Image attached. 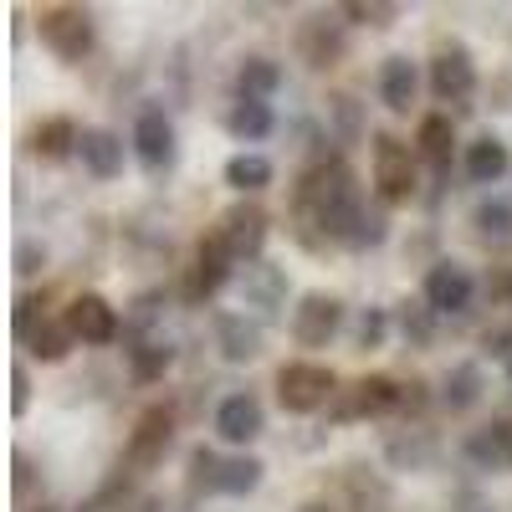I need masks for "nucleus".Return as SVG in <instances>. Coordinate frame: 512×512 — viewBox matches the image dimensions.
Instances as JSON below:
<instances>
[{
	"label": "nucleus",
	"mask_w": 512,
	"mask_h": 512,
	"mask_svg": "<svg viewBox=\"0 0 512 512\" xmlns=\"http://www.w3.org/2000/svg\"><path fill=\"white\" fill-rule=\"evenodd\" d=\"M11 262H16V277H36L41 267H47V246H41V241H16V256H11Z\"/></svg>",
	"instance_id": "obj_41"
},
{
	"label": "nucleus",
	"mask_w": 512,
	"mask_h": 512,
	"mask_svg": "<svg viewBox=\"0 0 512 512\" xmlns=\"http://www.w3.org/2000/svg\"><path fill=\"white\" fill-rule=\"evenodd\" d=\"M420 297L441 318H461L466 308H472V297H477V277L466 272L461 262H436L431 272H425V292Z\"/></svg>",
	"instance_id": "obj_12"
},
{
	"label": "nucleus",
	"mask_w": 512,
	"mask_h": 512,
	"mask_svg": "<svg viewBox=\"0 0 512 512\" xmlns=\"http://www.w3.org/2000/svg\"><path fill=\"white\" fill-rule=\"evenodd\" d=\"M461 456L472 461L477 472H512V420L477 425V431L461 441Z\"/></svg>",
	"instance_id": "obj_18"
},
{
	"label": "nucleus",
	"mask_w": 512,
	"mask_h": 512,
	"mask_svg": "<svg viewBox=\"0 0 512 512\" xmlns=\"http://www.w3.org/2000/svg\"><path fill=\"white\" fill-rule=\"evenodd\" d=\"M507 374H512V359H507Z\"/></svg>",
	"instance_id": "obj_47"
},
{
	"label": "nucleus",
	"mask_w": 512,
	"mask_h": 512,
	"mask_svg": "<svg viewBox=\"0 0 512 512\" xmlns=\"http://www.w3.org/2000/svg\"><path fill=\"white\" fill-rule=\"evenodd\" d=\"M384 236H390V205H369L349 236V251H374V246H384Z\"/></svg>",
	"instance_id": "obj_39"
},
{
	"label": "nucleus",
	"mask_w": 512,
	"mask_h": 512,
	"mask_svg": "<svg viewBox=\"0 0 512 512\" xmlns=\"http://www.w3.org/2000/svg\"><path fill=\"white\" fill-rule=\"evenodd\" d=\"M77 123L72 118H47V123H36L31 128V154L41 159V164H62V159H72L77 154Z\"/></svg>",
	"instance_id": "obj_27"
},
{
	"label": "nucleus",
	"mask_w": 512,
	"mask_h": 512,
	"mask_svg": "<svg viewBox=\"0 0 512 512\" xmlns=\"http://www.w3.org/2000/svg\"><path fill=\"white\" fill-rule=\"evenodd\" d=\"M420 405H425V384H420V379H410V384H405V400H400V410H420Z\"/></svg>",
	"instance_id": "obj_44"
},
{
	"label": "nucleus",
	"mask_w": 512,
	"mask_h": 512,
	"mask_svg": "<svg viewBox=\"0 0 512 512\" xmlns=\"http://www.w3.org/2000/svg\"><path fill=\"white\" fill-rule=\"evenodd\" d=\"M287 328H292V338L303 349H328V338L344 328V303H338L333 292H303Z\"/></svg>",
	"instance_id": "obj_10"
},
{
	"label": "nucleus",
	"mask_w": 512,
	"mask_h": 512,
	"mask_svg": "<svg viewBox=\"0 0 512 512\" xmlns=\"http://www.w3.org/2000/svg\"><path fill=\"white\" fill-rule=\"evenodd\" d=\"M134 154L144 164V175H169L180 159V139H175V118H169L164 108H144L134 118Z\"/></svg>",
	"instance_id": "obj_6"
},
{
	"label": "nucleus",
	"mask_w": 512,
	"mask_h": 512,
	"mask_svg": "<svg viewBox=\"0 0 512 512\" xmlns=\"http://www.w3.org/2000/svg\"><path fill=\"white\" fill-rule=\"evenodd\" d=\"M282 88V62L277 57H262V52H251L236 62V98L241 103H272Z\"/></svg>",
	"instance_id": "obj_21"
},
{
	"label": "nucleus",
	"mask_w": 512,
	"mask_h": 512,
	"mask_svg": "<svg viewBox=\"0 0 512 512\" xmlns=\"http://www.w3.org/2000/svg\"><path fill=\"white\" fill-rule=\"evenodd\" d=\"M241 297H246V308H256L262 318H277L287 308V267L277 262H251L246 277H241Z\"/></svg>",
	"instance_id": "obj_17"
},
{
	"label": "nucleus",
	"mask_w": 512,
	"mask_h": 512,
	"mask_svg": "<svg viewBox=\"0 0 512 512\" xmlns=\"http://www.w3.org/2000/svg\"><path fill=\"white\" fill-rule=\"evenodd\" d=\"M231 267H236L231 246L221 241L216 226H210L200 236V246H195V262H190V277H185V303H205V297H216L231 282Z\"/></svg>",
	"instance_id": "obj_8"
},
{
	"label": "nucleus",
	"mask_w": 512,
	"mask_h": 512,
	"mask_svg": "<svg viewBox=\"0 0 512 512\" xmlns=\"http://www.w3.org/2000/svg\"><path fill=\"white\" fill-rule=\"evenodd\" d=\"M72 349H77V338H72V328L62 318H47V323L31 333V344H26V354L41 359V364H62Z\"/></svg>",
	"instance_id": "obj_31"
},
{
	"label": "nucleus",
	"mask_w": 512,
	"mask_h": 512,
	"mask_svg": "<svg viewBox=\"0 0 512 512\" xmlns=\"http://www.w3.org/2000/svg\"><path fill=\"white\" fill-rule=\"evenodd\" d=\"M328 123H333V134L338 144H359L364 139V108L354 93H328Z\"/></svg>",
	"instance_id": "obj_34"
},
{
	"label": "nucleus",
	"mask_w": 512,
	"mask_h": 512,
	"mask_svg": "<svg viewBox=\"0 0 512 512\" xmlns=\"http://www.w3.org/2000/svg\"><path fill=\"white\" fill-rule=\"evenodd\" d=\"M221 466H226V456H216L210 446H195V451H190V477H185L190 497H200V492H221Z\"/></svg>",
	"instance_id": "obj_37"
},
{
	"label": "nucleus",
	"mask_w": 512,
	"mask_h": 512,
	"mask_svg": "<svg viewBox=\"0 0 512 512\" xmlns=\"http://www.w3.org/2000/svg\"><path fill=\"white\" fill-rule=\"evenodd\" d=\"M492 108H502V113H512V67L492 82Z\"/></svg>",
	"instance_id": "obj_43"
},
{
	"label": "nucleus",
	"mask_w": 512,
	"mask_h": 512,
	"mask_svg": "<svg viewBox=\"0 0 512 512\" xmlns=\"http://www.w3.org/2000/svg\"><path fill=\"white\" fill-rule=\"evenodd\" d=\"M47 323V297L41 292H21L16 297V313H11V328H16V338L21 344H31V333Z\"/></svg>",
	"instance_id": "obj_40"
},
{
	"label": "nucleus",
	"mask_w": 512,
	"mask_h": 512,
	"mask_svg": "<svg viewBox=\"0 0 512 512\" xmlns=\"http://www.w3.org/2000/svg\"><path fill=\"white\" fill-rule=\"evenodd\" d=\"M451 149H456V123L446 113H425L420 128H415V154L431 164V169H446L451 164Z\"/></svg>",
	"instance_id": "obj_26"
},
{
	"label": "nucleus",
	"mask_w": 512,
	"mask_h": 512,
	"mask_svg": "<svg viewBox=\"0 0 512 512\" xmlns=\"http://www.w3.org/2000/svg\"><path fill=\"white\" fill-rule=\"evenodd\" d=\"M461 169H466L472 185H497L512 169V154H507V144L497 134H477L472 144H466V154H461Z\"/></svg>",
	"instance_id": "obj_22"
},
{
	"label": "nucleus",
	"mask_w": 512,
	"mask_h": 512,
	"mask_svg": "<svg viewBox=\"0 0 512 512\" xmlns=\"http://www.w3.org/2000/svg\"><path fill=\"white\" fill-rule=\"evenodd\" d=\"M216 349L226 364H256L267 349V333L246 313H216Z\"/></svg>",
	"instance_id": "obj_16"
},
{
	"label": "nucleus",
	"mask_w": 512,
	"mask_h": 512,
	"mask_svg": "<svg viewBox=\"0 0 512 512\" xmlns=\"http://www.w3.org/2000/svg\"><path fill=\"white\" fill-rule=\"evenodd\" d=\"M267 477V461L262 456H226L221 466V497H251Z\"/></svg>",
	"instance_id": "obj_32"
},
{
	"label": "nucleus",
	"mask_w": 512,
	"mask_h": 512,
	"mask_svg": "<svg viewBox=\"0 0 512 512\" xmlns=\"http://www.w3.org/2000/svg\"><path fill=\"white\" fill-rule=\"evenodd\" d=\"M77 159L93 180H118L123 175V139L113 134V128H82Z\"/></svg>",
	"instance_id": "obj_20"
},
{
	"label": "nucleus",
	"mask_w": 512,
	"mask_h": 512,
	"mask_svg": "<svg viewBox=\"0 0 512 512\" xmlns=\"http://www.w3.org/2000/svg\"><path fill=\"white\" fill-rule=\"evenodd\" d=\"M26 410H31V374L21 364H11V415L21 420Z\"/></svg>",
	"instance_id": "obj_42"
},
{
	"label": "nucleus",
	"mask_w": 512,
	"mask_h": 512,
	"mask_svg": "<svg viewBox=\"0 0 512 512\" xmlns=\"http://www.w3.org/2000/svg\"><path fill=\"white\" fill-rule=\"evenodd\" d=\"M482 395H487V374H482V364H451V374L441 379V405L451 410V415H466V410H477L482 405Z\"/></svg>",
	"instance_id": "obj_24"
},
{
	"label": "nucleus",
	"mask_w": 512,
	"mask_h": 512,
	"mask_svg": "<svg viewBox=\"0 0 512 512\" xmlns=\"http://www.w3.org/2000/svg\"><path fill=\"white\" fill-rule=\"evenodd\" d=\"M344 52H349V36H344V26H338L333 16H308L303 26H297V57H303L313 72H328V67H338L344 62Z\"/></svg>",
	"instance_id": "obj_14"
},
{
	"label": "nucleus",
	"mask_w": 512,
	"mask_h": 512,
	"mask_svg": "<svg viewBox=\"0 0 512 512\" xmlns=\"http://www.w3.org/2000/svg\"><path fill=\"white\" fill-rule=\"evenodd\" d=\"M431 93L441 103H466V98H477V62L472 52L461 47V41H451V47H441L431 57Z\"/></svg>",
	"instance_id": "obj_13"
},
{
	"label": "nucleus",
	"mask_w": 512,
	"mask_h": 512,
	"mask_svg": "<svg viewBox=\"0 0 512 512\" xmlns=\"http://www.w3.org/2000/svg\"><path fill=\"white\" fill-rule=\"evenodd\" d=\"M169 364H175V344H169L164 333H144V338H134V349H128V369H134L139 384L164 379Z\"/></svg>",
	"instance_id": "obj_29"
},
{
	"label": "nucleus",
	"mask_w": 512,
	"mask_h": 512,
	"mask_svg": "<svg viewBox=\"0 0 512 512\" xmlns=\"http://www.w3.org/2000/svg\"><path fill=\"white\" fill-rule=\"evenodd\" d=\"M36 31H41V47H47L57 62H82L93 52V11L88 6H72V0H57V6H41L36 11Z\"/></svg>",
	"instance_id": "obj_2"
},
{
	"label": "nucleus",
	"mask_w": 512,
	"mask_h": 512,
	"mask_svg": "<svg viewBox=\"0 0 512 512\" xmlns=\"http://www.w3.org/2000/svg\"><path fill=\"white\" fill-rule=\"evenodd\" d=\"M364 210L369 205H364L359 175L344 159H323L292 185V226H297V241L313 251L318 246H349Z\"/></svg>",
	"instance_id": "obj_1"
},
{
	"label": "nucleus",
	"mask_w": 512,
	"mask_h": 512,
	"mask_svg": "<svg viewBox=\"0 0 512 512\" xmlns=\"http://www.w3.org/2000/svg\"><path fill=\"white\" fill-rule=\"evenodd\" d=\"M262 431H267V410H262V400H256L251 390H236V395H226L216 405V436L226 446H251Z\"/></svg>",
	"instance_id": "obj_15"
},
{
	"label": "nucleus",
	"mask_w": 512,
	"mask_h": 512,
	"mask_svg": "<svg viewBox=\"0 0 512 512\" xmlns=\"http://www.w3.org/2000/svg\"><path fill=\"white\" fill-rule=\"evenodd\" d=\"M272 128H277V113H272V103H231V113H226V134L236 139V144H262V139H272Z\"/></svg>",
	"instance_id": "obj_28"
},
{
	"label": "nucleus",
	"mask_w": 512,
	"mask_h": 512,
	"mask_svg": "<svg viewBox=\"0 0 512 512\" xmlns=\"http://www.w3.org/2000/svg\"><path fill=\"white\" fill-rule=\"evenodd\" d=\"M405 400V384L390 379V374H364L354 384H344V390L333 395L328 405V420L333 425H349V420H374V415H395Z\"/></svg>",
	"instance_id": "obj_5"
},
{
	"label": "nucleus",
	"mask_w": 512,
	"mask_h": 512,
	"mask_svg": "<svg viewBox=\"0 0 512 512\" xmlns=\"http://www.w3.org/2000/svg\"><path fill=\"white\" fill-rule=\"evenodd\" d=\"M390 328H395V313H390V308H374V303L359 308V318H354V349H364V354L384 349Z\"/></svg>",
	"instance_id": "obj_35"
},
{
	"label": "nucleus",
	"mask_w": 512,
	"mask_h": 512,
	"mask_svg": "<svg viewBox=\"0 0 512 512\" xmlns=\"http://www.w3.org/2000/svg\"><path fill=\"white\" fill-rule=\"evenodd\" d=\"M277 180V169H272V159L267 154H231L226 159V185L236 190V195H262L267 185Z\"/></svg>",
	"instance_id": "obj_30"
},
{
	"label": "nucleus",
	"mask_w": 512,
	"mask_h": 512,
	"mask_svg": "<svg viewBox=\"0 0 512 512\" xmlns=\"http://www.w3.org/2000/svg\"><path fill=\"white\" fill-rule=\"evenodd\" d=\"M338 16H349V21H359V26H374V31H390V26L405 16V6H395V0H349Z\"/></svg>",
	"instance_id": "obj_38"
},
{
	"label": "nucleus",
	"mask_w": 512,
	"mask_h": 512,
	"mask_svg": "<svg viewBox=\"0 0 512 512\" xmlns=\"http://www.w3.org/2000/svg\"><path fill=\"white\" fill-rule=\"evenodd\" d=\"M384 461L395 466V472H431V466L441 461V441L436 431H425V425H405V431H395L390 441H384Z\"/></svg>",
	"instance_id": "obj_19"
},
{
	"label": "nucleus",
	"mask_w": 512,
	"mask_h": 512,
	"mask_svg": "<svg viewBox=\"0 0 512 512\" xmlns=\"http://www.w3.org/2000/svg\"><path fill=\"white\" fill-rule=\"evenodd\" d=\"M297 512H338V507H333V502H323V497H313V502H303Z\"/></svg>",
	"instance_id": "obj_46"
},
{
	"label": "nucleus",
	"mask_w": 512,
	"mask_h": 512,
	"mask_svg": "<svg viewBox=\"0 0 512 512\" xmlns=\"http://www.w3.org/2000/svg\"><path fill=\"white\" fill-rule=\"evenodd\" d=\"M349 497H354V507L359 512H390V482H379L374 472H369V466H349Z\"/></svg>",
	"instance_id": "obj_33"
},
{
	"label": "nucleus",
	"mask_w": 512,
	"mask_h": 512,
	"mask_svg": "<svg viewBox=\"0 0 512 512\" xmlns=\"http://www.w3.org/2000/svg\"><path fill=\"white\" fill-rule=\"evenodd\" d=\"M338 395V374L328 364H308V359H292L277 369V405L287 415H318L328 410Z\"/></svg>",
	"instance_id": "obj_4"
},
{
	"label": "nucleus",
	"mask_w": 512,
	"mask_h": 512,
	"mask_svg": "<svg viewBox=\"0 0 512 512\" xmlns=\"http://www.w3.org/2000/svg\"><path fill=\"white\" fill-rule=\"evenodd\" d=\"M497 297H502V303H507V308H512V267H507V272H502V277H497Z\"/></svg>",
	"instance_id": "obj_45"
},
{
	"label": "nucleus",
	"mask_w": 512,
	"mask_h": 512,
	"mask_svg": "<svg viewBox=\"0 0 512 512\" xmlns=\"http://www.w3.org/2000/svg\"><path fill=\"white\" fill-rule=\"evenodd\" d=\"M472 226H477V236L482 241H512V200H482L477 210H472Z\"/></svg>",
	"instance_id": "obj_36"
},
{
	"label": "nucleus",
	"mask_w": 512,
	"mask_h": 512,
	"mask_svg": "<svg viewBox=\"0 0 512 512\" xmlns=\"http://www.w3.org/2000/svg\"><path fill=\"white\" fill-rule=\"evenodd\" d=\"M169 446H175V410L164 405H149L134 425V436H128V451L123 461L134 466V472H154V466L169 456Z\"/></svg>",
	"instance_id": "obj_11"
},
{
	"label": "nucleus",
	"mask_w": 512,
	"mask_h": 512,
	"mask_svg": "<svg viewBox=\"0 0 512 512\" xmlns=\"http://www.w3.org/2000/svg\"><path fill=\"white\" fill-rule=\"evenodd\" d=\"M415 93H420V67L410 57H384L379 62V103L390 113H410Z\"/></svg>",
	"instance_id": "obj_23"
},
{
	"label": "nucleus",
	"mask_w": 512,
	"mask_h": 512,
	"mask_svg": "<svg viewBox=\"0 0 512 512\" xmlns=\"http://www.w3.org/2000/svg\"><path fill=\"white\" fill-rule=\"evenodd\" d=\"M216 231H221V241L231 246V256L236 262H262V246H267V236H272V216L256 200H236L226 216L216 221Z\"/></svg>",
	"instance_id": "obj_7"
},
{
	"label": "nucleus",
	"mask_w": 512,
	"mask_h": 512,
	"mask_svg": "<svg viewBox=\"0 0 512 512\" xmlns=\"http://www.w3.org/2000/svg\"><path fill=\"white\" fill-rule=\"evenodd\" d=\"M395 328L410 349H431L436 344V328H441V313L425 303V297H405V303H395Z\"/></svg>",
	"instance_id": "obj_25"
},
{
	"label": "nucleus",
	"mask_w": 512,
	"mask_h": 512,
	"mask_svg": "<svg viewBox=\"0 0 512 512\" xmlns=\"http://www.w3.org/2000/svg\"><path fill=\"white\" fill-rule=\"evenodd\" d=\"M62 323L72 328L77 344H88V349H103V344H113V338L123 333L118 308L108 303V297H98V292H77L72 303L62 308Z\"/></svg>",
	"instance_id": "obj_9"
},
{
	"label": "nucleus",
	"mask_w": 512,
	"mask_h": 512,
	"mask_svg": "<svg viewBox=\"0 0 512 512\" xmlns=\"http://www.w3.org/2000/svg\"><path fill=\"white\" fill-rule=\"evenodd\" d=\"M420 154L405 144V139H395V134H374V195H379V205H410L415 200V190H420V164H415Z\"/></svg>",
	"instance_id": "obj_3"
}]
</instances>
